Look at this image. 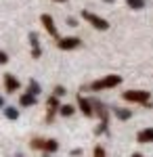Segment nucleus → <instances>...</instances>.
Here are the masks:
<instances>
[{"label":"nucleus","instance_id":"nucleus-1","mask_svg":"<svg viewBox=\"0 0 153 157\" xmlns=\"http://www.w3.org/2000/svg\"><path fill=\"white\" fill-rule=\"evenodd\" d=\"M122 97H124V101H128V103H141L147 109L153 107L151 101H149V92H145V90H126Z\"/></svg>","mask_w":153,"mask_h":157},{"label":"nucleus","instance_id":"nucleus-2","mask_svg":"<svg viewBox=\"0 0 153 157\" xmlns=\"http://www.w3.org/2000/svg\"><path fill=\"white\" fill-rule=\"evenodd\" d=\"M122 84V75H105L103 80H99V82H92L90 84V90H105V88H113V86Z\"/></svg>","mask_w":153,"mask_h":157},{"label":"nucleus","instance_id":"nucleus-3","mask_svg":"<svg viewBox=\"0 0 153 157\" xmlns=\"http://www.w3.org/2000/svg\"><path fill=\"white\" fill-rule=\"evenodd\" d=\"M29 145L34 147V149H42V151H46V153H55V151L59 149V143H57L55 138H48V140H44V138H34Z\"/></svg>","mask_w":153,"mask_h":157},{"label":"nucleus","instance_id":"nucleus-4","mask_svg":"<svg viewBox=\"0 0 153 157\" xmlns=\"http://www.w3.org/2000/svg\"><path fill=\"white\" fill-rule=\"evenodd\" d=\"M82 17L88 21V23L92 25V27H96V29H101V32H105V29H109V23H107V19H103V17H99V15H94V13L90 11H84Z\"/></svg>","mask_w":153,"mask_h":157},{"label":"nucleus","instance_id":"nucleus-5","mask_svg":"<svg viewBox=\"0 0 153 157\" xmlns=\"http://www.w3.org/2000/svg\"><path fill=\"white\" fill-rule=\"evenodd\" d=\"M80 38H76V36H69V38H59L57 40V46H59L61 50H71V48H78L80 46Z\"/></svg>","mask_w":153,"mask_h":157},{"label":"nucleus","instance_id":"nucleus-6","mask_svg":"<svg viewBox=\"0 0 153 157\" xmlns=\"http://www.w3.org/2000/svg\"><path fill=\"white\" fill-rule=\"evenodd\" d=\"M78 105H80V109H82V113L86 115V117H92V115H94L92 101H88V98H84V97L78 94Z\"/></svg>","mask_w":153,"mask_h":157},{"label":"nucleus","instance_id":"nucleus-7","mask_svg":"<svg viewBox=\"0 0 153 157\" xmlns=\"http://www.w3.org/2000/svg\"><path fill=\"white\" fill-rule=\"evenodd\" d=\"M40 21H42V25L46 27V32L50 34V36H53V38H59V34H57V27H55V21H53V17H50V15H46V13H44V15L40 17Z\"/></svg>","mask_w":153,"mask_h":157},{"label":"nucleus","instance_id":"nucleus-8","mask_svg":"<svg viewBox=\"0 0 153 157\" xmlns=\"http://www.w3.org/2000/svg\"><path fill=\"white\" fill-rule=\"evenodd\" d=\"M4 88H6V92L19 90V80H17L13 73H4Z\"/></svg>","mask_w":153,"mask_h":157},{"label":"nucleus","instance_id":"nucleus-9","mask_svg":"<svg viewBox=\"0 0 153 157\" xmlns=\"http://www.w3.org/2000/svg\"><path fill=\"white\" fill-rule=\"evenodd\" d=\"M29 44H32V59H40L42 50H40V44H38V34L36 32L29 34Z\"/></svg>","mask_w":153,"mask_h":157},{"label":"nucleus","instance_id":"nucleus-10","mask_svg":"<svg viewBox=\"0 0 153 157\" xmlns=\"http://www.w3.org/2000/svg\"><path fill=\"white\" fill-rule=\"evenodd\" d=\"M136 140L141 145H147V143H153V128H145L141 132L136 134Z\"/></svg>","mask_w":153,"mask_h":157},{"label":"nucleus","instance_id":"nucleus-11","mask_svg":"<svg viewBox=\"0 0 153 157\" xmlns=\"http://www.w3.org/2000/svg\"><path fill=\"white\" fill-rule=\"evenodd\" d=\"M48 115H46V121H53V117H55V111H57V109L61 107L59 105V97H57V94H55V97H50L48 98Z\"/></svg>","mask_w":153,"mask_h":157},{"label":"nucleus","instance_id":"nucleus-12","mask_svg":"<svg viewBox=\"0 0 153 157\" xmlns=\"http://www.w3.org/2000/svg\"><path fill=\"white\" fill-rule=\"evenodd\" d=\"M19 105H21V107H32V105H36V94H32V92L21 94V98H19Z\"/></svg>","mask_w":153,"mask_h":157},{"label":"nucleus","instance_id":"nucleus-13","mask_svg":"<svg viewBox=\"0 0 153 157\" xmlns=\"http://www.w3.org/2000/svg\"><path fill=\"white\" fill-rule=\"evenodd\" d=\"M113 115L118 117V120H122V121H126V120H130V109H122V107H113Z\"/></svg>","mask_w":153,"mask_h":157},{"label":"nucleus","instance_id":"nucleus-14","mask_svg":"<svg viewBox=\"0 0 153 157\" xmlns=\"http://www.w3.org/2000/svg\"><path fill=\"white\" fill-rule=\"evenodd\" d=\"M126 4H128L132 11H141V9H145V0H126Z\"/></svg>","mask_w":153,"mask_h":157},{"label":"nucleus","instance_id":"nucleus-15","mask_svg":"<svg viewBox=\"0 0 153 157\" xmlns=\"http://www.w3.org/2000/svg\"><path fill=\"white\" fill-rule=\"evenodd\" d=\"M27 92H32V94H40V84L36 82V80H29V86H27Z\"/></svg>","mask_w":153,"mask_h":157},{"label":"nucleus","instance_id":"nucleus-16","mask_svg":"<svg viewBox=\"0 0 153 157\" xmlns=\"http://www.w3.org/2000/svg\"><path fill=\"white\" fill-rule=\"evenodd\" d=\"M4 115H6L9 120H17V117H19V111L13 109V107H6V109H4Z\"/></svg>","mask_w":153,"mask_h":157},{"label":"nucleus","instance_id":"nucleus-17","mask_svg":"<svg viewBox=\"0 0 153 157\" xmlns=\"http://www.w3.org/2000/svg\"><path fill=\"white\" fill-rule=\"evenodd\" d=\"M59 111H61V115H65V117L73 115V107H71V105H61V107H59Z\"/></svg>","mask_w":153,"mask_h":157},{"label":"nucleus","instance_id":"nucleus-18","mask_svg":"<svg viewBox=\"0 0 153 157\" xmlns=\"http://www.w3.org/2000/svg\"><path fill=\"white\" fill-rule=\"evenodd\" d=\"M92 153H94V155H99V157H103V155H105V149H103V147H94Z\"/></svg>","mask_w":153,"mask_h":157},{"label":"nucleus","instance_id":"nucleus-19","mask_svg":"<svg viewBox=\"0 0 153 157\" xmlns=\"http://www.w3.org/2000/svg\"><path fill=\"white\" fill-rule=\"evenodd\" d=\"M6 61H9V55H6V52H2V50H0V65H4V63H6Z\"/></svg>","mask_w":153,"mask_h":157},{"label":"nucleus","instance_id":"nucleus-20","mask_svg":"<svg viewBox=\"0 0 153 157\" xmlns=\"http://www.w3.org/2000/svg\"><path fill=\"white\" fill-rule=\"evenodd\" d=\"M55 94H57V97H63V94H65V88H63V86H57V88H55Z\"/></svg>","mask_w":153,"mask_h":157},{"label":"nucleus","instance_id":"nucleus-21","mask_svg":"<svg viewBox=\"0 0 153 157\" xmlns=\"http://www.w3.org/2000/svg\"><path fill=\"white\" fill-rule=\"evenodd\" d=\"M67 25H69V27H78V21H76L73 17H69V19H67Z\"/></svg>","mask_w":153,"mask_h":157},{"label":"nucleus","instance_id":"nucleus-22","mask_svg":"<svg viewBox=\"0 0 153 157\" xmlns=\"http://www.w3.org/2000/svg\"><path fill=\"white\" fill-rule=\"evenodd\" d=\"M2 105H4V101H2V97H0V107H2Z\"/></svg>","mask_w":153,"mask_h":157},{"label":"nucleus","instance_id":"nucleus-23","mask_svg":"<svg viewBox=\"0 0 153 157\" xmlns=\"http://www.w3.org/2000/svg\"><path fill=\"white\" fill-rule=\"evenodd\" d=\"M55 2H67V0H55Z\"/></svg>","mask_w":153,"mask_h":157}]
</instances>
